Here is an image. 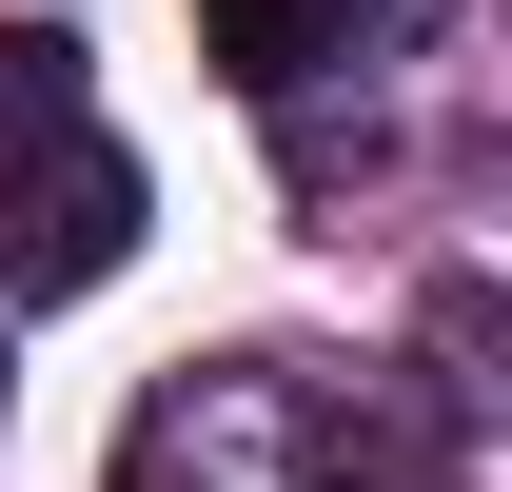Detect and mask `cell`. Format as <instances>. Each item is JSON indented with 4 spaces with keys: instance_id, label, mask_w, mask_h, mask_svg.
Segmentation results:
<instances>
[{
    "instance_id": "cell-1",
    "label": "cell",
    "mask_w": 512,
    "mask_h": 492,
    "mask_svg": "<svg viewBox=\"0 0 512 492\" xmlns=\"http://www.w3.org/2000/svg\"><path fill=\"white\" fill-rule=\"evenodd\" d=\"M119 492H434L414 414L316 355H197L119 414Z\"/></svg>"
},
{
    "instance_id": "cell-2",
    "label": "cell",
    "mask_w": 512,
    "mask_h": 492,
    "mask_svg": "<svg viewBox=\"0 0 512 492\" xmlns=\"http://www.w3.org/2000/svg\"><path fill=\"white\" fill-rule=\"evenodd\" d=\"M138 256V158L99 119H40L0 138V296H99Z\"/></svg>"
},
{
    "instance_id": "cell-3",
    "label": "cell",
    "mask_w": 512,
    "mask_h": 492,
    "mask_svg": "<svg viewBox=\"0 0 512 492\" xmlns=\"http://www.w3.org/2000/svg\"><path fill=\"white\" fill-rule=\"evenodd\" d=\"M197 40H217L256 99H296L316 60H355V20H335V0H197Z\"/></svg>"
},
{
    "instance_id": "cell-4",
    "label": "cell",
    "mask_w": 512,
    "mask_h": 492,
    "mask_svg": "<svg viewBox=\"0 0 512 492\" xmlns=\"http://www.w3.org/2000/svg\"><path fill=\"white\" fill-rule=\"evenodd\" d=\"M40 119H79V40H60V20L0 40V138H40Z\"/></svg>"
}]
</instances>
